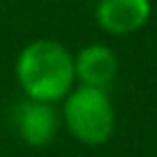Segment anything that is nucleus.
<instances>
[{"mask_svg": "<svg viewBox=\"0 0 157 157\" xmlns=\"http://www.w3.org/2000/svg\"><path fill=\"white\" fill-rule=\"evenodd\" d=\"M16 78L30 99L56 102L65 97L74 81V60L53 39L28 44L16 58Z\"/></svg>", "mask_w": 157, "mask_h": 157, "instance_id": "nucleus-1", "label": "nucleus"}, {"mask_svg": "<svg viewBox=\"0 0 157 157\" xmlns=\"http://www.w3.org/2000/svg\"><path fill=\"white\" fill-rule=\"evenodd\" d=\"M116 72H118L116 53L102 44L86 46L74 63V76H78V81L83 86L99 90H106L113 83Z\"/></svg>", "mask_w": 157, "mask_h": 157, "instance_id": "nucleus-5", "label": "nucleus"}, {"mask_svg": "<svg viewBox=\"0 0 157 157\" xmlns=\"http://www.w3.org/2000/svg\"><path fill=\"white\" fill-rule=\"evenodd\" d=\"M65 120L67 127L78 141L97 146L104 143L113 132L116 116L106 93L99 88L81 86L65 102Z\"/></svg>", "mask_w": 157, "mask_h": 157, "instance_id": "nucleus-2", "label": "nucleus"}, {"mask_svg": "<svg viewBox=\"0 0 157 157\" xmlns=\"http://www.w3.org/2000/svg\"><path fill=\"white\" fill-rule=\"evenodd\" d=\"M150 16L148 0H99L95 19L99 28L113 35H127L139 30Z\"/></svg>", "mask_w": 157, "mask_h": 157, "instance_id": "nucleus-4", "label": "nucleus"}, {"mask_svg": "<svg viewBox=\"0 0 157 157\" xmlns=\"http://www.w3.org/2000/svg\"><path fill=\"white\" fill-rule=\"evenodd\" d=\"M14 123H16L21 139L28 146H44V143H49L56 136V129H58L56 111L51 109L49 102H39V99L21 102L14 111Z\"/></svg>", "mask_w": 157, "mask_h": 157, "instance_id": "nucleus-3", "label": "nucleus"}]
</instances>
